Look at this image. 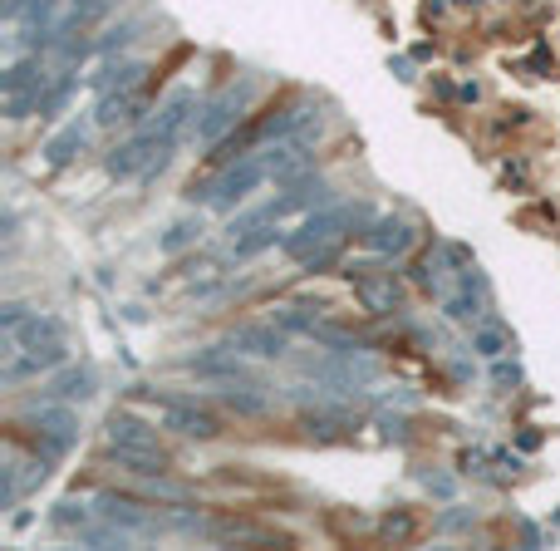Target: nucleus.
Returning a JSON list of instances; mask_svg holds the SVG:
<instances>
[{"label": "nucleus", "instance_id": "18", "mask_svg": "<svg viewBox=\"0 0 560 551\" xmlns=\"http://www.w3.org/2000/svg\"><path fill=\"white\" fill-rule=\"evenodd\" d=\"M45 394H50V399H59V404L89 399V394H94V374H89V369H64V374H59Z\"/></svg>", "mask_w": 560, "mask_h": 551}, {"label": "nucleus", "instance_id": "12", "mask_svg": "<svg viewBox=\"0 0 560 551\" xmlns=\"http://www.w3.org/2000/svg\"><path fill=\"white\" fill-rule=\"evenodd\" d=\"M354 291H359V301L374 310V315H393V310L403 306V291H398V281H393V276H379V281H374V276H364V271H359Z\"/></svg>", "mask_w": 560, "mask_h": 551}, {"label": "nucleus", "instance_id": "17", "mask_svg": "<svg viewBox=\"0 0 560 551\" xmlns=\"http://www.w3.org/2000/svg\"><path fill=\"white\" fill-rule=\"evenodd\" d=\"M143 84V64L138 60H113L99 69V79H94V89L99 94H109V89H138Z\"/></svg>", "mask_w": 560, "mask_h": 551}, {"label": "nucleus", "instance_id": "24", "mask_svg": "<svg viewBox=\"0 0 560 551\" xmlns=\"http://www.w3.org/2000/svg\"><path fill=\"white\" fill-rule=\"evenodd\" d=\"M197 237H202V222H177V227H172L168 237H163V251H182V246H192L197 242Z\"/></svg>", "mask_w": 560, "mask_h": 551}, {"label": "nucleus", "instance_id": "14", "mask_svg": "<svg viewBox=\"0 0 560 551\" xmlns=\"http://www.w3.org/2000/svg\"><path fill=\"white\" fill-rule=\"evenodd\" d=\"M109 448H158V433L133 414H113L109 419Z\"/></svg>", "mask_w": 560, "mask_h": 551}, {"label": "nucleus", "instance_id": "4", "mask_svg": "<svg viewBox=\"0 0 560 551\" xmlns=\"http://www.w3.org/2000/svg\"><path fill=\"white\" fill-rule=\"evenodd\" d=\"M251 109V84H226L217 99H207L202 104V114H197V143H207V148H217L226 133L241 123V114Z\"/></svg>", "mask_w": 560, "mask_h": 551}, {"label": "nucleus", "instance_id": "20", "mask_svg": "<svg viewBox=\"0 0 560 551\" xmlns=\"http://www.w3.org/2000/svg\"><path fill=\"white\" fill-rule=\"evenodd\" d=\"M84 143H89V133H84L79 123H69V128L59 133V138H50V148H45V158H50L55 168H64V163H69V158H74V153H79Z\"/></svg>", "mask_w": 560, "mask_h": 551}, {"label": "nucleus", "instance_id": "19", "mask_svg": "<svg viewBox=\"0 0 560 551\" xmlns=\"http://www.w3.org/2000/svg\"><path fill=\"white\" fill-rule=\"evenodd\" d=\"M276 242H285V237L276 232V222H261V227H251L246 237L231 242V256H236V261H251V256H261L266 246H276Z\"/></svg>", "mask_w": 560, "mask_h": 551}, {"label": "nucleus", "instance_id": "7", "mask_svg": "<svg viewBox=\"0 0 560 551\" xmlns=\"http://www.w3.org/2000/svg\"><path fill=\"white\" fill-rule=\"evenodd\" d=\"M222 345L236 355H251V360H276V355H285L290 340H285V325H236Z\"/></svg>", "mask_w": 560, "mask_h": 551}, {"label": "nucleus", "instance_id": "6", "mask_svg": "<svg viewBox=\"0 0 560 551\" xmlns=\"http://www.w3.org/2000/svg\"><path fill=\"white\" fill-rule=\"evenodd\" d=\"M261 153H266V168H271V178H276L280 187H290V183H300V178H310V168H315V153H310V143H300V138L266 143Z\"/></svg>", "mask_w": 560, "mask_h": 551}, {"label": "nucleus", "instance_id": "3", "mask_svg": "<svg viewBox=\"0 0 560 551\" xmlns=\"http://www.w3.org/2000/svg\"><path fill=\"white\" fill-rule=\"evenodd\" d=\"M266 178H271V168H266V153H241V158L226 168L222 178L202 192V202H212L217 212H231L236 202H246L256 187L266 183Z\"/></svg>", "mask_w": 560, "mask_h": 551}, {"label": "nucleus", "instance_id": "15", "mask_svg": "<svg viewBox=\"0 0 560 551\" xmlns=\"http://www.w3.org/2000/svg\"><path fill=\"white\" fill-rule=\"evenodd\" d=\"M109 453H113L118 468H128V473H138V478H163V473H168L163 448H109Z\"/></svg>", "mask_w": 560, "mask_h": 551}, {"label": "nucleus", "instance_id": "9", "mask_svg": "<svg viewBox=\"0 0 560 551\" xmlns=\"http://www.w3.org/2000/svg\"><path fill=\"white\" fill-rule=\"evenodd\" d=\"M187 374H197V379H217V384H236V379H251V369L241 365V355L236 350H226V345H217V350H207V355H197V360H187Z\"/></svg>", "mask_w": 560, "mask_h": 551}, {"label": "nucleus", "instance_id": "13", "mask_svg": "<svg viewBox=\"0 0 560 551\" xmlns=\"http://www.w3.org/2000/svg\"><path fill=\"white\" fill-rule=\"evenodd\" d=\"M113 10V0H69L64 10H59V25H55V40L64 35H79V30H89L94 20H104Z\"/></svg>", "mask_w": 560, "mask_h": 551}, {"label": "nucleus", "instance_id": "22", "mask_svg": "<svg viewBox=\"0 0 560 551\" xmlns=\"http://www.w3.org/2000/svg\"><path fill=\"white\" fill-rule=\"evenodd\" d=\"M94 517H99V507H89V502H74V497L55 507V522H59V527H69V532H84Z\"/></svg>", "mask_w": 560, "mask_h": 551}, {"label": "nucleus", "instance_id": "16", "mask_svg": "<svg viewBox=\"0 0 560 551\" xmlns=\"http://www.w3.org/2000/svg\"><path fill=\"white\" fill-rule=\"evenodd\" d=\"M369 246H374L379 256H403V251L413 246V227H408L403 217H384V222H374Z\"/></svg>", "mask_w": 560, "mask_h": 551}, {"label": "nucleus", "instance_id": "21", "mask_svg": "<svg viewBox=\"0 0 560 551\" xmlns=\"http://www.w3.org/2000/svg\"><path fill=\"white\" fill-rule=\"evenodd\" d=\"M133 104H138V99H133V89H109V94L99 99V123L113 128L118 119H138V114H133Z\"/></svg>", "mask_w": 560, "mask_h": 551}, {"label": "nucleus", "instance_id": "1", "mask_svg": "<svg viewBox=\"0 0 560 551\" xmlns=\"http://www.w3.org/2000/svg\"><path fill=\"white\" fill-rule=\"evenodd\" d=\"M354 222H369V212H364V207H339V202H330V207H320L315 217H305V222H300V227H295L280 246H285L295 261H310L315 251L339 246V237H344Z\"/></svg>", "mask_w": 560, "mask_h": 551}, {"label": "nucleus", "instance_id": "8", "mask_svg": "<svg viewBox=\"0 0 560 551\" xmlns=\"http://www.w3.org/2000/svg\"><path fill=\"white\" fill-rule=\"evenodd\" d=\"M35 438H40V448L55 458V453H64V448L79 438V414H74L69 404H45V409L35 414Z\"/></svg>", "mask_w": 560, "mask_h": 551}, {"label": "nucleus", "instance_id": "11", "mask_svg": "<svg viewBox=\"0 0 560 551\" xmlns=\"http://www.w3.org/2000/svg\"><path fill=\"white\" fill-rule=\"evenodd\" d=\"M158 419H163V429L182 433V438H217V419L202 414L197 404H163Z\"/></svg>", "mask_w": 560, "mask_h": 551}, {"label": "nucleus", "instance_id": "2", "mask_svg": "<svg viewBox=\"0 0 560 551\" xmlns=\"http://www.w3.org/2000/svg\"><path fill=\"white\" fill-rule=\"evenodd\" d=\"M50 79H55V74L45 69L40 55H35V60L10 64V74H5V114H10V119H30L35 109H45Z\"/></svg>", "mask_w": 560, "mask_h": 551}, {"label": "nucleus", "instance_id": "10", "mask_svg": "<svg viewBox=\"0 0 560 551\" xmlns=\"http://www.w3.org/2000/svg\"><path fill=\"white\" fill-rule=\"evenodd\" d=\"M443 310H448L452 320H482L487 315V286H482V276L477 271H462V281H457V291H452L448 301H443Z\"/></svg>", "mask_w": 560, "mask_h": 551}, {"label": "nucleus", "instance_id": "23", "mask_svg": "<svg viewBox=\"0 0 560 551\" xmlns=\"http://www.w3.org/2000/svg\"><path fill=\"white\" fill-rule=\"evenodd\" d=\"M472 350H477V355H487V360H497V355L506 350V335L497 330V325H482V330L472 335Z\"/></svg>", "mask_w": 560, "mask_h": 551}, {"label": "nucleus", "instance_id": "5", "mask_svg": "<svg viewBox=\"0 0 560 551\" xmlns=\"http://www.w3.org/2000/svg\"><path fill=\"white\" fill-rule=\"evenodd\" d=\"M94 507H99V517H104V522H113V527H128L133 537H158V532H172V517H158L153 507L128 502V497H99Z\"/></svg>", "mask_w": 560, "mask_h": 551}]
</instances>
